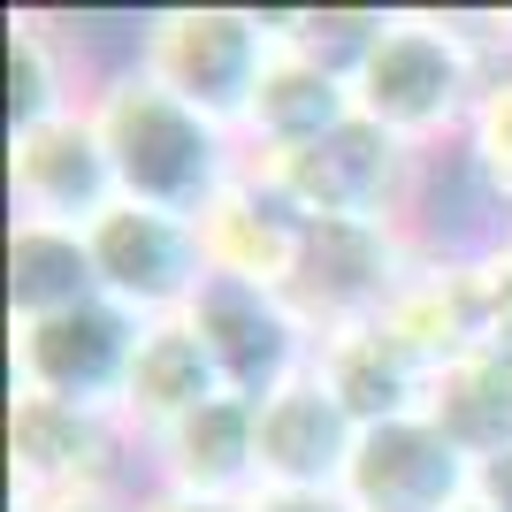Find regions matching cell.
Here are the masks:
<instances>
[{"label":"cell","mask_w":512,"mask_h":512,"mask_svg":"<svg viewBox=\"0 0 512 512\" xmlns=\"http://www.w3.org/2000/svg\"><path fill=\"white\" fill-rule=\"evenodd\" d=\"M482 85H490V54L467 16H444V8H383L375 39L352 62V107L413 153L467 138Z\"/></svg>","instance_id":"1"},{"label":"cell","mask_w":512,"mask_h":512,"mask_svg":"<svg viewBox=\"0 0 512 512\" xmlns=\"http://www.w3.org/2000/svg\"><path fill=\"white\" fill-rule=\"evenodd\" d=\"M138 337H146V321H130L107 299H85L69 314H39V321H8V375H16V390H39V398L123 406Z\"/></svg>","instance_id":"8"},{"label":"cell","mask_w":512,"mask_h":512,"mask_svg":"<svg viewBox=\"0 0 512 512\" xmlns=\"http://www.w3.org/2000/svg\"><path fill=\"white\" fill-rule=\"evenodd\" d=\"M505 237H512V214H505Z\"/></svg>","instance_id":"29"},{"label":"cell","mask_w":512,"mask_h":512,"mask_svg":"<svg viewBox=\"0 0 512 512\" xmlns=\"http://www.w3.org/2000/svg\"><path fill=\"white\" fill-rule=\"evenodd\" d=\"M8 199H16V222H46V230H77V237L123 199L115 161L92 130V107L8 130Z\"/></svg>","instance_id":"9"},{"label":"cell","mask_w":512,"mask_h":512,"mask_svg":"<svg viewBox=\"0 0 512 512\" xmlns=\"http://www.w3.org/2000/svg\"><path fill=\"white\" fill-rule=\"evenodd\" d=\"M451 512H490V505H482V497H467V505H451Z\"/></svg>","instance_id":"28"},{"label":"cell","mask_w":512,"mask_h":512,"mask_svg":"<svg viewBox=\"0 0 512 512\" xmlns=\"http://www.w3.org/2000/svg\"><path fill=\"white\" fill-rule=\"evenodd\" d=\"M428 421L444 428L474 467L497 459V451L512 444V352L474 344V352H459L451 367H436V383H428Z\"/></svg>","instance_id":"19"},{"label":"cell","mask_w":512,"mask_h":512,"mask_svg":"<svg viewBox=\"0 0 512 512\" xmlns=\"http://www.w3.org/2000/svg\"><path fill=\"white\" fill-rule=\"evenodd\" d=\"M85 253H92V283H100V299L123 306L130 321L192 314V299L207 291V253H199L192 214L115 199V207L85 230Z\"/></svg>","instance_id":"7"},{"label":"cell","mask_w":512,"mask_h":512,"mask_svg":"<svg viewBox=\"0 0 512 512\" xmlns=\"http://www.w3.org/2000/svg\"><path fill=\"white\" fill-rule=\"evenodd\" d=\"M100 299L92 253L77 230H46V222H8V321L69 314V306Z\"/></svg>","instance_id":"20"},{"label":"cell","mask_w":512,"mask_h":512,"mask_svg":"<svg viewBox=\"0 0 512 512\" xmlns=\"http://www.w3.org/2000/svg\"><path fill=\"white\" fill-rule=\"evenodd\" d=\"M222 367H214L207 337L192 329V314H169V321H146V337H138V360H130V383H123V421L138 444H153L161 428H176L184 413L214 406L222 398Z\"/></svg>","instance_id":"17"},{"label":"cell","mask_w":512,"mask_h":512,"mask_svg":"<svg viewBox=\"0 0 512 512\" xmlns=\"http://www.w3.org/2000/svg\"><path fill=\"white\" fill-rule=\"evenodd\" d=\"M146 444L130 436L115 406H69L16 390L8 398V490L23 505H54V497H130V467Z\"/></svg>","instance_id":"5"},{"label":"cell","mask_w":512,"mask_h":512,"mask_svg":"<svg viewBox=\"0 0 512 512\" xmlns=\"http://www.w3.org/2000/svg\"><path fill=\"white\" fill-rule=\"evenodd\" d=\"M199 253H207V276H230V283H253V291H283L291 268H299V245H306V214L268 184V176H237L199 207Z\"/></svg>","instance_id":"14"},{"label":"cell","mask_w":512,"mask_h":512,"mask_svg":"<svg viewBox=\"0 0 512 512\" xmlns=\"http://www.w3.org/2000/svg\"><path fill=\"white\" fill-rule=\"evenodd\" d=\"M130 62L153 85H169L184 107H199L207 123L245 138L253 92L276 62V16H253V8H161V16L138 23Z\"/></svg>","instance_id":"4"},{"label":"cell","mask_w":512,"mask_h":512,"mask_svg":"<svg viewBox=\"0 0 512 512\" xmlns=\"http://www.w3.org/2000/svg\"><path fill=\"white\" fill-rule=\"evenodd\" d=\"M390 329L421 352L428 367H451L459 352L482 344V299H474V260L467 253H421L413 276L390 299Z\"/></svg>","instance_id":"18"},{"label":"cell","mask_w":512,"mask_h":512,"mask_svg":"<svg viewBox=\"0 0 512 512\" xmlns=\"http://www.w3.org/2000/svg\"><path fill=\"white\" fill-rule=\"evenodd\" d=\"M467 176L497 214H512V62H490V85L467 115Z\"/></svg>","instance_id":"22"},{"label":"cell","mask_w":512,"mask_h":512,"mask_svg":"<svg viewBox=\"0 0 512 512\" xmlns=\"http://www.w3.org/2000/svg\"><path fill=\"white\" fill-rule=\"evenodd\" d=\"M130 497H54V505H23V512H130Z\"/></svg>","instance_id":"27"},{"label":"cell","mask_w":512,"mask_h":512,"mask_svg":"<svg viewBox=\"0 0 512 512\" xmlns=\"http://www.w3.org/2000/svg\"><path fill=\"white\" fill-rule=\"evenodd\" d=\"M92 130L115 161L123 199H138V207H169L199 222V207L245 176V138L184 107L169 85H153L138 62L92 77Z\"/></svg>","instance_id":"2"},{"label":"cell","mask_w":512,"mask_h":512,"mask_svg":"<svg viewBox=\"0 0 512 512\" xmlns=\"http://www.w3.org/2000/svg\"><path fill=\"white\" fill-rule=\"evenodd\" d=\"M474 497H482L490 512H512V444L497 451V459H482V467H474Z\"/></svg>","instance_id":"24"},{"label":"cell","mask_w":512,"mask_h":512,"mask_svg":"<svg viewBox=\"0 0 512 512\" xmlns=\"http://www.w3.org/2000/svg\"><path fill=\"white\" fill-rule=\"evenodd\" d=\"M260 490H306V497H337L344 467L360 451V421L344 413V398L321 383V367L306 360L291 383H276L260 398Z\"/></svg>","instance_id":"10"},{"label":"cell","mask_w":512,"mask_h":512,"mask_svg":"<svg viewBox=\"0 0 512 512\" xmlns=\"http://www.w3.org/2000/svg\"><path fill=\"white\" fill-rule=\"evenodd\" d=\"M130 512H245V505H207V497H184V490H161V482H138Z\"/></svg>","instance_id":"25"},{"label":"cell","mask_w":512,"mask_h":512,"mask_svg":"<svg viewBox=\"0 0 512 512\" xmlns=\"http://www.w3.org/2000/svg\"><path fill=\"white\" fill-rule=\"evenodd\" d=\"M474 299H482V344L512 352V237L474 253Z\"/></svg>","instance_id":"23"},{"label":"cell","mask_w":512,"mask_h":512,"mask_svg":"<svg viewBox=\"0 0 512 512\" xmlns=\"http://www.w3.org/2000/svg\"><path fill=\"white\" fill-rule=\"evenodd\" d=\"M192 329L207 337L222 383L253 406L314 360V337L291 321V306L276 291H253V283H230V276H207V291L192 299Z\"/></svg>","instance_id":"12"},{"label":"cell","mask_w":512,"mask_h":512,"mask_svg":"<svg viewBox=\"0 0 512 512\" xmlns=\"http://www.w3.org/2000/svg\"><path fill=\"white\" fill-rule=\"evenodd\" d=\"M260 406L222 390L214 406L184 413L176 428H161L146 444V482L161 490H184V497H207V505H245L260 490Z\"/></svg>","instance_id":"13"},{"label":"cell","mask_w":512,"mask_h":512,"mask_svg":"<svg viewBox=\"0 0 512 512\" xmlns=\"http://www.w3.org/2000/svg\"><path fill=\"white\" fill-rule=\"evenodd\" d=\"M352 69L306 54L299 39H283L276 23V62L253 92V115H245V161H268V153H291V146H314L321 130L352 123Z\"/></svg>","instance_id":"16"},{"label":"cell","mask_w":512,"mask_h":512,"mask_svg":"<svg viewBox=\"0 0 512 512\" xmlns=\"http://www.w3.org/2000/svg\"><path fill=\"white\" fill-rule=\"evenodd\" d=\"M413 230H375V222H306L299 268L276 299L291 306L306 337H337V329H360V321H383L398 283L413 276Z\"/></svg>","instance_id":"6"},{"label":"cell","mask_w":512,"mask_h":512,"mask_svg":"<svg viewBox=\"0 0 512 512\" xmlns=\"http://www.w3.org/2000/svg\"><path fill=\"white\" fill-rule=\"evenodd\" d=\"M253 176H268L306 222H375V230H413V199L428 184V153L398 146L390 130H375L367 115L321 130L314 146L245 161Z\"/></svg>","instance_id":"3"},{"label":"cell","mask_w":512,"mask_h":512,"mask_svg":"<svg viewBox=\"0 0 512 512\" xmlns=\"http://www.w3.org/2000/svg\"><path fill=\"white\" fill-rule=\"evenodd\" d=\"M314 367H321V383L344 398V413H352L360 428L428 413V383H436V367H428L390 321H360V329L321 337L314 344Z\"/></svg>","instance_id":"15"},{"label":"cell","mask_w":512,"mask_h":512,"mask_svg":"<svg viewBox=\"0 0 512 512\" xmlns=\"http://www.w3.org/2000/svg\"><path fill=\"white\" fill-rule=\"evenodd\" d=\"M337 497L352 512H451L474 497V459L428 413L383 421V428H360V451H352Z\"/></svg>","instance_id":"11"},{"label":"cell","mask_w":512,"mask_h":512,"mask_svg":"<svg viewBox=\"0 0 512 512\" xmlns=\"http://www.w3.org/2000/svg\"><path fill=\"white\" fill-rule=\"evenodd\" d=\"M245 512H352L344 497H306V490H253Z\"/></svg>","instance_id":"26"},{"label":"cell","mask_w":512,"mask_h":512,"mask_svg":"<svg viewBox=\"0 0 512 512\" xmlns=\"http://www.w3.org/2000/svg\"><path fill=\"white\" fill-rule=\"evenodd\" d=\"M92 107V85H77L69 46L46 16H8V130H31L46 115Z\"/></svg>","instance_id":"21"}]
</instances>
